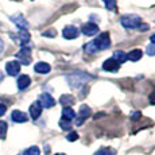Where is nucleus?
<instances>
[{"label": "nucleus", "instance_id": "1", "mask_svg": "<svg viewBox=\"0 0 155 155\" xmlns=\"http://www.w3.org/2000/svg\"><path fill=\"white\" fill-rule=\"evenodd\" d=\"M120 25L126 30H139V31H147L148 25L142 22V19L135 14H127L121 16Z\"/></svg>", "mask_w": 155, "mask_h": 155}, {"label": "nucleus", "instance_id": "2", "mask_svg": "<svg viewBox=\"0 0 155 155\" xmlns=\"http://www.w3.org/2000/svg\"><path fill=\"white\" fill-rule=\"evenodd\" d=\"M89 78H91V76H88V74H85V73H81V71L71 73V74H69V76L66 77L69 85L73 86V88H78V86L84 85V82L88 81Z\"/></svg>", "mask_w": 155, "mask_h": 155}, {"label": "nucleus", "instance_id": "3", "mask_svg": "<svg viewBox=\"0 0 155 155\" xmlns=\"http://www.w3.org/2000/svg\"><path fill=\"white\" fill-rule=\"evenodd\" d=\"M93 43L96 45V47L99 49V51L100 50L109 49V46H111V38H109V34L108 32H101V34H99V37L93 41Z\"/></svg>", "mask_w": 155, "mask_h": 155}, {"label": "nucleus", "instance_id": "4", "mask_svg": "<svg viewBox=\"0 0 155 155\" xmlns=\"http://www.w3.org/2000/svg\"><path fill=\"white\" fill-rule=\"evenodd\" d=\"M16 58H18V61H19V64L30 65V64H31V61H32L31 50H30L28 47H22V49L18 51Z\"/></svg>", "mask_w": 155, "mask_h": 155}, {"label": "nucleus", "instance_id": "5", "mask_svg": "<svg viewBox=\"0 0 155 155\" xmlns=\"http://www.w3.org/2000/svg\"><path fill=\"white\" fill-rule=\"evenodd\" d=\"M80 34V30L76 26H65L62 30V35H64L65 39H76Z\"/></svg>", "mask_w": 155, "mask_h": 155}, {"label": "nucleus", "instance_id": "6", "mask_svg": "<svg viewBox=\"0 0 155 155\" xmlns=\"http://www.w3.org/2000/svg\"><path fill=\"white\" fill-rule=\"evenodd\" d=\"M91 108L88 105H81L80 107V112H78V116H77V120H76V124L77 126H81L82 123L86 120V119L91 116Z\"/></svg>", "mask_w": 155, "mask_h": 155}, {"label": "nucleus", "instance_id": "7", "mask_svg": "<svg viewBox=\"0 0 155 155\" xmlns=\"http://www.w3.org/2000/svg\"><path fill=\"white\" fill-rule=\"evenodd\" d=\"M81 31H82V34H84V35H88V37H93V35H96L97 32H99V26L94 25L93 22L85 23V25H82Z\"/></svg>", "mask_w": 155, "mask_h": 155}, {"label": "nucleus", "instance_id": "8", "mask_svg": "<svg viewBox=\"0 0 155 155\" xmlns=\"http://www.w3.org/2000/svg\"><path fill=\"white\" fill-rule=\"evenodd\" d=\"M11 22L15 23L20 30H27L28 28V22L25 19V16L20 14H15L11 16Z\"/></svg>", "mask_w": 155, "mask_h": 155}, {"label": "nucleus", "instance_id": "9", "mask_svg": "<svg viewBox=\"0 0 155 155\" xmlns=\"http://www.w3.org/2000/svg\"><path fill=\"white\" fill-rule=\"evenodd\" d=\"M103 69L105 71H109V73H116V71L120 69V64H117L113 58H108L107 61H104Z\"/></svg>", "mask_w": 155, "mask_h": 155}, {"label": "nucleus", "instance_id": "10", "mask_svg": "<svg viewBox=\"0 0 155 155\" xmlns=\"http://www.w3.org/2000/svg\"><path fill=\"white\" fill-rule=\"evenodd\" d=\"M39 103L42 105V108H51L55 105V100L53 99L51 94L49 93H42L39 96Z\"/></svg>", "mask_w": 155, "mask_h": 155}, {"label": "nucleus", "instance_id": "11", "mask_svg": "<svg viewBox=\"0 0 155 155\" xmlns=\"http://www.w3.org/2000/svg\"><path fill=\"white\" fill-rule=\"evenodd\" d=\"M5 71L10 76H18V73L20 71V64L18 61H10L5 64Z\"/></svg>", "mask_w": 155, "mask_h": 155}, {"label": "nucleus", "instance_id": "12", "mask_svg": "<svg viewBox=\"0 0 155 155\" xmlns=\"http://www.w3.org/2000/svg\"><path fill=\"white\" fill-rule=\"evenodd\" d=\"M30 32L27 30H19V32H18L16 35V42L20 45L22 47H25V45H27L30 42Z\"/></svg>", "mask_w": 155, "mask_h": 155}, {"label": "nucleus", "instance_id": "13", "mask_svg": "<svg viewBox=\"0 0 155 155\" xmlns=\"http://www.w3.org/2000/svg\"><path fill=\"white\" fill-rule=\"evenodd\" d=\"M41 113H42V105H41L39 101H35V103H32L31 105H30V116H31L34 120H37V119L39 117Z\"/></svg>", "mask_w": 155, "mask_h": 155}, {"label": "nucleus", "instance_id": "14", "mask_svg": "<svg viewBox=\"0 0 155 155\" xmlns=\"http://www.w3.org/2000/svg\"><path fill=\"white\" fill-rule=\"evenodd\" d=\"M11 119H12V121H15V123H26L28 120V116L22 111H14L11 113Z\"/></svg>", "mask_w": 155, "mask_h": 155}, {"label": "nucleus", "instance_id": "15", "mask_svg": "<svg viewBox=\"0 0 155 155\" xmlns=\"http://www.w3.org/2000/svg\"><path fill=\"white\" fill-rule=\"evenodd\" d=\"M18 89H20V91H25L26 88H28L30 84H31V78H30L28 76H26V74H23V76H20L19 78H18Z\"/></svg>", "mask_w": 155, "mask_h": 155}, {"label": "nucleus", "instance_id": "16", "mask_svg": "<svg viewBox=\"0 0 155 155\" xmlns=\"http://www.w3.org/2000/svg\"><path fill=\"white\" fill-rule=\"evenodd\" d=\"M34 70L39 74H47L50 70H51V68H50V65L46 64V62H38V64L34 66Z\"/></svg>", "mask_w": 155, "mask_h": 155}, {"label": "nucleus", "instance_id": "17", "mask_svg": "<svg viewBox=\"0 0 155 155\" xmlns=\"http://www.w3.org/2000/svg\"><path fill=\"white\" fill-rule=\"evenodd\" d=\"M62 119L69 120V121H71L73 119H76V112L73 111L71 107H65V108L62 109Z\"/></svg>", "mask_w": 155, "mask_h": 155}, {"label": "nucleus", "instance_id": "18", "mask_svg": "<svg viewBox=\"0 0 155 155\" xmlns=\"http://www.w3.org/2000/svg\"><path fill=\"white\" fill-rule=\"evenodd\" d=\"M142 55H143L142 50L134 49L127 54V59H130V61H132V62H136V61H139V59L142 58Z\"/></svg>", "mask_w": 155, "mask_h": 155}, {"label": "nucleus", "instance_id": "19", "mask_svg": "<svg viewBox=\"0 0 155 155\" xmlns=\"http://www.w3.org/2000/svg\"><path fill=\"white\" fill-rule=\"evenodd\" d=\"M74 97L71 96V94H62L61 97H59V103L64 105V108L65 107H70V105H73L74 104Z\"/></svg>", "mask_w": 155, "mask_h": 155}, {"label": "nucleus", "instance_id": "20", "mask_svg": "<svg viewBox=\"0 0 155 155\" xmlns=\"http://www.w3.org/2000/svg\"><path fill=\"white\" fill-rule=\"evenodd\" d=\"M113 59H115L117 64H123V62L127 61V54L124 51H121V50H117V51L113 53Z\"/></svg>", "mask_w": 155, "mask_h": 155}, {"label": "nucleus", "instance_id": "21", "mask_svg": "<svg viewBox=\"0 0 155 155\" xmlns=\"http://www.w3.org/2000/svg\"><path fill=\"white\" fill-rule=\"evenodd\" d=\"M105 3V7L108 11L112 12H117V4H116V0H103Z\"/></svg>", "mask_w": 155, "mask_h": 155}, {"label": "nucleus", "instance_id": "22", "mask_svg": "<svg viewBox=\"0 0 155 155\" xmlns=\"http://www.w3.org/2000/svg\"><path fill=\"white\" fill-rule=\"evenodd\" d=\"M85 51L88 53V54H93V53H97V51H99V49H97L96 45H94L93 41H92V42H89V43L85 45Z\"/></svg>", "mask_w": 155, "mask_h": 155}, {"label": "nucleus", "instance_id": "23", "mask_svg": "<svg viewBox=\"0 0 155 155\" xmlns=\"http://www.w3.org/2000/svg\"><path fill=\"white\" fill-rule=\"evenodd\" d=\"M39 154H41V151L37 146H32V147L27 148V150L23 153V155H39Z\"/></svg>", "mask_w": 155, "mask_h": 155}, {"label": "nucleus", "instance_id": "24", "mask_svg": "<svg viewBox=\"0 0 155 155\" xmlns=\"http://www.w3.org/2000/svg\"><path fill=\"white\" fill-rule=\"evenodd\" d=\"M7 123L3 120H0V139L5 138V134H7Z\"/></svg>", "mask_w": 155, "mask_h": 155}, {"label": "nucleus", "instance_id": "25", "mask_svg": "<svg viewBox=\"0 0 155 155\" xmlns=\"http://www.w3.org/2000/svg\"><path fill=\"white\" fill-rule=\"evenodd\" d=\"M115 154V151L112 150V148H100L99 151H96L93 155H113Z\"/></svg>", "mask_w": 155, "mask_h": 155}, {"label": "nucleus", "instance_id": "26", "mask_svg": "<svg viewBox=\"0 0 155 155\" xmlns=\"http://www.w3.org/2000/svg\"><path fill=\"white\" fill-rule=\"evenodd\" d=\"M59 127H61L62 130H70V128H71V123L69 120L61 119V120H59Z\"/></svg>", "mask_w": 155, "mask_h": 155}, {"label": "nucleus", "instance_id": "27", "mask_svg": "<svg viewBox=\"0 0 155 155\" xmlns=\"http://www.w3.org/2000/svg\"><path fill=\"white\" fill-rule=\"evenodd\" d=\"M66 139H68V140H69V142H76L77 139H78V134H77V132H74V131H73V132H70L69 135L66 136Z\"/></svg>", "mask_w": 155, "mask_h": 155}, {"label": "nucleus", "instance_id": "28", "mask_svg": "<svg viewBox=\"0 0 155 155\" xmlns=\"http://www.w3.org/2000/svg\"><path fill=\"white\" fill-rule=\"evenodd\" d=\"M146 53H147L148 55H155V45L151 43L147 46V50H146Z\"/></svg>", "mask_w": 155, "mask_h": 155}, {"label": "nucleus", "instance_id": "29", "mask_svg": "<svg viewBox=\"0 0 155 155\" xmlns=\"http://www.w3.org/2000/svg\"><path fill=\"white\" fill-rule=\"evenodd\" d=\"M57 35V31L54 28H50V31H45L43 32V37H51V38H54Z\"/></svg>", "mask_w": 155, "mask_h": 155}, {"label": "nucleus", "instance_id": "30", "mask_svg": "<svg viewBox=\"0 0 155 155\" xmlns=\"http://www.w3.org/2000/svg\"><path fill=\"white\" fill-rule=\"evenodd\" d=\"M5 111H7V107H5L4 104H0V117H2V116L4 115Z\"/></svg>", "mask_w": 155, "mask_h": 155}, {"label": "nucleus", "instance_id": "31", "mask_svg": "<svg viewBox=\"0 0 155 155\" xmlns=\"http://www.w3.org/2000/svg\"><path fill=\"white\" fill-rule=\"evenodd\" d=\"M131 119H132V120H139V119H140V112H134Z\"/></svg>", "mask_w": 155, "mask_h": 155}, {"label": "nucleus", "instance_id": "32", "mask_svg": "<svg viewBox=\"0 0 155 155\" xmlns=\"http://www.w3.org/2000/svg\"><path fill=\"white\" fill-rule=\"evenodd\" d=\"M150 104H153V105H155V89L153 91V93L150 94Z\"/></svg>", "mask_w": 155, "mask_h": 155}, {"label": "nucleus", "instance_id": "33", "mask_svg": "<svg viewBox=\"0 0 155 155\" xmlns=\"http://www.w3.org/2000/svg\"><path fill=\"white\" fill-rule=\"evenodd\" d=\"M150 41H151V43H154V45H155V34H154V35H151Z\"/></svg>", "mask_w": 155, "mask_h": 155}, {"label": "nucleus", "instance_id": "34", "mask_svg": "<svg viewBox=\"0 0 155 155\" xmlns=\"http://www.w3.org/2000/svg\"><path fill=\"white\" fill-rule=\"evenodd\" d=\"M3 47H4V43H3L2 38H0V51H2V50H3Z\"/></svg>", "mask_w": 155, "mask_h": 155}, {"label": "nucleus", "instance_id": "35", "mask_svg": "<svg viewBox=\"0 0 155 155\" xmlns=\"http://www.w3.org/2000/svg\"><path fill=\"white\" fill-rule=\"evenodd\" d=\"M3 78H4V76H3V73H2V71H0V82L3 81Z\"/></svg>", "mask_w": 155, "mask_h": 155}, {"label": "nucleus", "instance_id": "36", "mask_svg": "<svg viewBox=\"0 0 155 155\" xmlns=\"http://www.w3.org/2000/svg\"><path fill=\"white\" fill-rule=\"evenodd\" d=\"M55 155H65V154H62V153H58V154H55Z\"/></svg>", "mask_w": 155, "mask_h": 155}]
</instances>
